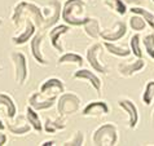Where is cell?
<instances>
[{"label":"cell","mask_w":154,"mask_h":146,"mask_svg":"<svg viewBox=\"0 0 154 146\" xmlns=\"http://www.w3.org/2000/svg\"><path fill=\"white\" fill-rule=\"evenodd\" d=\"M43 40H44V35L43 32H35V35L31 38L30 40V52H31V56L34 58L38 65L40 66H48L49 65V61L44 57L43 54V50H42V45H43Z\"/></svg>","instance_id":"cell-10"},{"label":"cell","mask_w":154,"mask_h":146,"mask_svg":"<svg viewBox=\"0 0 154 146\" xmlns=\"http://www.w3.org/2000/svg\"><path fill=\"white\" fill-rule=\"evenodd\" d=\"M83 31L88 38H91L93 40L100 39V32H101V23L100 20L96 17H88L87 22L83 25Z\"/></svg>","instance_id":"cell-20"},{"label":"cell","mask_w":154,"mask_h":146,"mask_svg":"<svg viewBox=\"0 0 154 146\" xmlns=\"http://www.w3.org/2000/svg\"><path fill=\"white\" fill-rule=\"evenodd\" d=\"M11 122L7 124V129L9 131L11 135L13 136H26L27 133L32 131L30 123L27 122L26 115H20L17 114V117L13 119H9Z\"/></svg>","instance_id":"cell-15"},{"label":"cell","mask_w":154,"mask_h":146,"mask_svg":"<svg viewBox=\"0 0 154 146\" xmlns=\"http://www.w3.org/2000/svg\"><path fill=\"white\" fill-rule=\"evenodd\" d=\"M130 49L131 53L136 58H143V48H141V36L137 34H134L130 38Z\"/></svg>","instance_id":"cell-29"},{"label":"cell","mask_w":154,"mask_h":146,"mask_svg":"<svg viewBox=\"0 0 154 146\" xmlns=\"http://www.w3.org/2000/svg\"><path fill=\"white\" fill-rule=\"evenodd\" d=\"M127 7H141L145 4V0H123Z\"/></svg>","instance_id":"cell-32"},{"label":"cell","mask_w":154,"mask_h":146,"mask_svg":"<svg viewBox=\"0 0 154 146\" xmlns=\"http://www.w3.org/2000/svg\"><path fill=\"white\" fill-rule=\"evenodd\" d=\"M76 65L79 67H83L84 65V58L82 54L75 53V52H63L60 57L57 58V65L62 66V65Z\"/></svg>","instance_id":"cell-21"},{"label":"cell","mask_w":154,"mask_h":146,"mask_svg":"<svg viewBox=\"0 0 154 146\" xmlns=\"http://www.w3.org/2000/svg\"><path fill=\"white\" fill-rule=\"evenodd\" d=\"M29 105L35 109L36 111H44V110H49L56 105L57 102V97H52V96H45L40 92H34L31 96L29 97Z\"/></svg>","instance_id":"cell-11"},{"label":"cell","mask_w":154,"mask_h":146,"mask_svg":"<svg viewBox=\"0 0 154 146\" xmlns=\"http://www.w3.org/2000/svg\"><path fill=\"white\" fill-rule=\"evenodd\" d=\"M141 101L145 106H150L154 101V80H148L144 87L143 94H141Z\"/></svg>","instance_id":"cell-28"},{"label":"cell","mask_w":154,"mask_h":146,"mask_svg":"<svg viewBox=\"0 0 154 146\" xmlns=\"http://www.w3.org/2000/svg\"><path fill=\"white\" fill-rule=\"evenodd\" d=\"M57 113L61 117H70L79 113L82 106V98L74 92H63L57 97Z\"/></svg>","instance_id":"cell-4"},{"label":"cell","mask_w":154,"mask_h":146,"mask_svg":"<svg viewBox=\"0 0 154 146\" xmlns=\"http://www.w3.org/2000/svg\"><path fill=\"white\" fill-rule=\"evenodd\" d=\"M26 18H30L35 22L38 29H43L45 17L43 13V8L36 5L32 2L22 0V2L17 3L13 8V13L11 16V21L14 26H20L21 22H23Z\"/></svg>","instance_id":"cell-1"},{"label":"cell","mask_w":154,"mask_h":146,"mask_svg":"<svg viewBox=\"0 0 154 146\" xmlns=\"http://www.w3.org/2000/svg\"><path fill=\"white\" fill-rule=\"evenodd\" d=\"M5 128H7V126H5V124H4L3 120L0 119V131H4V129H5Z\"/></svg>","instance_id":"cell-35"},{"label":"cell","mask_w":154,"mask_h":146,"mask_svg":"<svg viewBox=\"0 0 154 146\" xmlns=\"http://www.w3.org/2000/svg\"><path fill=\"white\" fill-rule=\"evenodd\" d=\"M43 129L49 135H54L60 131L66 129V119L65 117L58 115L57 118H47L45 122L43 123Z\"/></svg>","instance_id":"cell-19"},{"label":"cell","mask_w":154,"mask_h":146,"mask_svg":"<svg viewBox=\"0 0 154 146\" xmlns=\"http://www.w3.org/2000/svg\"><path fill=\"white\" fill-rule=\"evenodd\" d=\"M71 30V26L69 25H56L49 30L48 32V38L51 41V45L54 50H57L58 53H63L65 52V47L62 44V36L67 34Z\"/></svg>","instance_id":"cell-8"},{"label":"cell","mask_w":154,"mask_h":146,"mask_svg":"<svg viewBox=\"0 0 154 146\" xmlns=\"http://www.w3.org/2000/svg\"><path fill=\"white\" fill-rule=\"evenodd\" d=\"M87 3L84 0H66L62 4L61 20L71 27H80L87 22Z\"/></svg>","instance_id":"cell-2"},{"label":"cell","mask_w":154,"mask_h":146,"mask_svg":"<svg viewBox=\"0 0 154 146\" xmlns=\"http://www.w3.org/2000/svg\"><path fill=\"white\" fill-rule=\"evenodd\" d=\"M146 66V62H145L144 58H136L134 61L130 62H121L118 63V74L122 78H130V76L137 74L143 68Z\"/></svg>","instance_id":"cell-16"},{"label":"cell","mask_w":154,"mask_h":146,"mask_svg":"<svg viewBox=\"0 0 154 146\" xmlns=\"http://www.w3.org/2000/svg\"><path fill=\"white\" fill-rule=\"evenodd\" d=\"M0 106L5 109V115L8 119H13L18 114L14 100L12 98V96H9L7 93H0Z\"/></svg>","instance_id":"cell-22"},{"label":"cell","mask_w":154,"mask_h":146,"mask_svg":"<svg viewBox=\"0 0 154 146\" xmlns=\"http://www.w3.org/2000/svg\"><path fill=\"white\" fill-rule=\"evenodd\" d=\"M62 145L63 146H83L84 145V133H83V131L76 129L71 135L70 138L66 140Z\"/></svg>","instance_id":"cell-31"},{"label":"cell","mask_w":154,"mask_h":146,"mask_svg":"<svg viewBox=\"0 0 154 146\" xmlns=\"http://www.w3.org/2000/svg\"><path fill=\"white\" fill-rule=\"evenodd\" d=\"M11 61L14 68V81L18 87L26 84L29 79V65L26 54L21 50H13L11 53Z\"/></svg>","instance_id":"cell-5"},{"label":"cell","mask_w":154,"mask_h":146,"mask_svg":"<svg viewBox=\"0 0 154 146\" xmlns=\"http://www.w3.org/2000/svg\"><path fill=\"white\" fill-rule=\"evenodd\" d=\"M102 49H104V45L101 43H93L85 50V59L88 61V65L92 67L93 71L98 74H108V67L102 63V61H100Z\"/></svg>","instance_id":"cell-6"},{"label":"cell","mask_w":154,"mask_h":146,"mask_svg":"<svg viewBox=\"0 0 154 146\" xmlns=\"http://www.w3.org/2000/svg\"><path fill=\"white\" fill-rule=\"evenodd\" d=\"M23 22H25V27L21 30L17 35L12 36V43H13L14 45H23V44H26L27 41L31 40V38L35 35V32H36L38 27H36V25H35V22H34L32 20L26 18Z\"/></svg>","instance_id":"cell-17"},{"label":"cell","mask_w":154,"mask_h":146,"mask_svg":"<svg viewBox=\"0 0 154 146\" xmlns=\"http://www.w3.org/2000/svg\"><path fill=\"white\" fill-rule=\"evenodd\" d=\"M127 31H128V26L125 21H117L112 29L101 30L100 39H102L104 41L115 43V41L123 39L127 35Z\"/></svg>","instance_id":"cell-9"},{"label":"cell","mask_w":154,"mask_h":146,"mask_svg":"<svg viewBox=\"0 0 154 146\" xmlns=\"http://www.w3.org/2000/svg\"><path fill=\"white\" fill-rule=\"evenodd\" d=\"M152 120H153V123H154V110H153V113H152Z\"/></svg>","instance_id":"cell-36"},{"label":"cell","mask_w":154,"mask_h":146,"mask_svg":"<svg viewBox=\"0 0 154 146\" xmlns=\"http://www.w3.org/2000/svg\"><path fill=\"white\" fill-rule=\"evenodd\" d=\"M117 104L127 114V117H128V128H130V129H135V128L137 127L139 120H140L139 110H137V106L135 105V102L131 101L130 98H119Z\"/></svg>","instance_id":"cell-13"},{"label":"cell","mask_w":154,"mask_h":146,"mask_svg":"<svg viewBox=\"0 0 154 146\" xmlns=\"http://www.w3.org/2000/svg\"><path fill=\"white\" fill-rule=\"evenodd\" d=\"M152 2H153V3H154V0H152Z\"/></svg>","instance_id":"cell-38"},{"label":"cell","mask_w":154,"mask_h":146,"mask_svg":"<svg viewBox=\"0 0 154 146\" xmlns=\"http://www.w3.org/2000/svg\"><path fill=\"white\" fill-rule=\"evenodd\" d=\"M3 70V66H2V63H0V71H2Z\"/></svg>","instance_id":"cell-37"},{"label":"cell","mask_w":154,"mask_h":146,"mask_svg":"<svg viewBox=\"0 0 154 146\" xmlns=\"http://www.w3.org/2000/svg\"><path fill=\"white\" fill-rule=\"evenodd\" d=\"M131 14L132 16L128 18V26L131 27V30H134V31H136V32L144 31V30L148 27L146 21L139 14H135V13H131Z\"/></svg>","instance_id":"cell-26"},{"label":"cell","mask_w":154,"mask_h":146,"mask_svg":"<svg viewBox=\"0 0 154 146\" xmlns=\"http://www.w3.org/2000/svg\"><path fill=\"white\" fill-rule=\"evenodd\" d=\"M39 92L45 94V96L58 97L60 94H62L65 92V84L58 78H48L42 83Z\"/></svg>","instance_id":"cell-18"},{"label":"cell","mask_w":154,"mask_h":146,"mask_svg":"<svg viewBox=\"0 0 154 146\" xmlns=\"http://www.w3.org/2000/svg\"><path fill=\"white\" fill-rule=\"evenodd\" d=\"M54 144H56V142H54L53 140H51V141H44V142H42L40 145H42V146H49V145H51V146H53Z\"/></svg>","instance_id":"cell-34"},{"label":"cell","mask_w":154,"mask_h":146,"mask_svg":"<svg viewBox=\"0 0 154 146\" xmlns=\"http://www.w3.org/2000/svg\"><path fill=\"white\" fill-rule=\"evenodd\" d=\"M119 132L114 123H104L92 132L91 141L96 146H114L118 144Z\"/></svg>","instance_id":"cell-3"},{"label":"cell","mask_w":154,"mask_h":146,"mask_svg":"<svg viewBox=\"0 0 154 146\" xmlns=\"http://www.w3.org/2000/svg\"><path fill=\"white\" fill-rule=\"evenodd\" d=\"M105 7H108L110 11L117 13L118 16H125L128 12V7L123 0H102Z\"/></svg>","instance_id":"cell-25"},{"label":"cell","mask_w":154,"mask_h":146,"mask_svg":"<svg viewBox=\"0 0 154 146\" xmlns=\"http://www.w3.org/2000/svg\"><path fill=\"white\" fill-rule=\"evenodd\" d=\"M72 78L75 80H82V81H87V83L91 85V87L95 89V92L97 94L101 93V89H102V81L101 79L97 76L96 71H91L89 68H83L80 67L79 70H76L74 74H72Z\"/></svg>","instance_id":"cell-12"},{"label":"cell","mask_w":154,"mask_h":146,"mask_svg":"<svg viewBox=\"0 0 154 146\" xmlns=\"http://www.w3.org/2000/svg\"><path fill=\"white\" fill-rule=\"evenodd\" d=\"M110 113V107L105 101H91L82 109V117L85 118H100Z\"/></svg>","instance_id":"cell-14"},{"label":"cell","mask_w":154,"mask_h":146,"mask_svg":"<svg viewBox=\"0 0 154 146\" xmlns=\"http://www.w3.org/2000/svg\"><path fill=\"white\" fill-rule=\"evenodd\" d=\"M141 44L144 45V49L146 54L154 61V34H146L144 38H141Z\"/></svg>","instance_id":"cell-30"},{"label":"cell","mask_w":154,"mask_h":146,"mask_svg":"<svg viewBox=\"0 0 154 146\" xmlns=\"http://www.w3.org/2000/svg\"><path fill=\"white\" fill-rule=\"evenodd\" d=\"M128 11H130L131 13L141 16L145 21H146L148 26L152 30H154V13H152L150 11L145 9V8H143V7H131V9H128Z\"/></svg>","instance_id":"cell-27"},{"label":"cell","mask_w":154,"mask_h":146,"mask_svg":"<svg viewBox=\"0 0 154 146\" xmlns=\"http://www.w3.org/2000/svg\"><path fill=\"white\" fill-rule=\"evenodd\" d=\"M104 48L106 49V52L115 56V57H119V58H127L128 56H131V49L128 47H123V45H117L112 41H104L102 43Z\"/></svg>","instance_id":"cell-24"},{"label":"cell","mask_w":154,"mask_h":146,"mask_svg":"<svg viewBox=\"0 0 154 146\" xmlns=\"http://www.w3.org/2000/svg\"><path fill=\"white\" fill-rule=\"evenodd\" d=\"M7 135L5 133H3V131H0V146H4L7 144Z\"/></svg>","instance_id":"cell-33"},{"label":"cell","mask_w":154,"mask_h":146,"mask_svg":"<svg viewBox=\"0 0 154 146\" xmlns=\"http://www.w3.org/2000/svg\"><path fill=\"white\" fill-rule=\"evenodd\" d=\"M61 11H62V5L60 0H49L48 7L43 8V13H44V17H45L43 29L49 30L53 26H56L58 20L61 18Z\"/></svg>","instance_id":"cell-7"},{"label":"cell","mask_w":154,"mask_h":146,"mask_svg":"<svg viewBox=\"0 0 154 146\" xmlns=\"http://www.w3.org/2000/svg\"><path fill=\"white\" fill-rule=\"evenodd\" d=\"M25 115H26V119L30 123V126H31L32 131L36 133H40L43 131V123H42L39 113H38L35 109H32L30 105H27L26 110H25Z\"/></svg>","instance_id":"cell-23"}]
</instances>
